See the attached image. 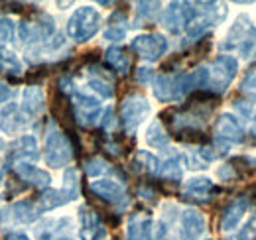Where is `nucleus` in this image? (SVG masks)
Masks as SVG:
<instances>
[{
    "mask_svg": "<svg viewBox=\"0 0 256 240\" xmlns=\"http://www.w3.org/2000/svg\"><path fill=\"white\" fill-rule=\"evenodd\" d=\"M207 222L203 212L193 207H188L180 212V238L182 240H201L205 234Z\"/></svg>",
    "mask_w": 256,
    "mask_h": 240,
    "instance_id": "nucleus-15",
    "label": "nucleus"
},
{
    "mask_svg": "<svg viewBox=\"0 0 256 240\" xmlns=\"http://www.w3.org/2000/svg\"><path fill=\"white\" fill-rule=\"evenodd\" d=\"M24 189H26V183L20 180V178H18V180L8 178V180H6V199H12V197L24 193Z\"/></svg>",
    "mask_w": 256,
    "mask_h": 240,
    "instance_id": "nucleus-42",
    "label": "nucleus"
},
{
    "mask_svg": "<svg viewBox=\"0 0 256 240\" xmlns=\"http://www.w3.org/2000/svg\"><path fill=\"white\" fill-rule=\"evenodd\" d=\"M215 185L209 178H192L184 187V199L186 201H197V203H209L211 195L215 193Z\"/></svg>",
    "mask_w": 256,
    "mask_h": 240,
    "instance_id": "nucleus-22",
    "label": "nucleus"
},
{
    "mask_svg": "<svg viewBox=\"0 0 256 240\" xmlns=\"http://www.w3.org/2000/svg\"><path fill=\"white\" fill-rule=\"evenodd\" d=\"M217 178H219L221 181H230L236 178V174H234V170H232L230 164H224V166H219V170H217Z\"/></svg>",
    "mask_w": 256,
    "mask_h": 240,
    "instance_id": "nucleus-46",
    "label": "nucleus"
},
{
    "mask_svg": "<svg viewBox=\"0 0 256 240\" xmlns=\"http://www.w3.org/2000/svg\"><path fill=\"white\" fill-rule=\"evenodd\" d=\"M250 134H252V136H256V114H254V118H252V126H250Z\"/></svg>",
    "mask_w": 256,
    "mask_h": 240,
    "instance_id": "nucleus-51",
    "label": "nucleus"
},
{
    "mask_svg": "<svg viewBox=\"0 0 256 240\" xmlns=\"http://www.w3.org/2000/svg\"><path fill=\"white\" fill-rule=\"evenodd\" d=\"M52 112H54V116H56V122L62 124L65 128V132L75 130V116H73L71 100H69V96H67L65 92H62L58 87L52 92Z\"/></svg>",
    "mask_w": 256,
    "mask_h": 240,
    "instance_id": "nucleus-19",
    "label": "nucleus"
},
{
    "mask_svg": "<svg viewBox=\"0 0 256 240\" xmlns=\"http://www.w3.org/2000/svg\"><path fill=\"white\" fill-rule=\"evenodd\" d=\"M40 158V148L32 134H24L8 144L6 148V168L14 162H36Z\"/></svg>",
    "mask_w": 256,
    "mask_h": 240,
    "instance_id": "nucleus-14",
    "label": "nucleus"
},
{
    "mask_svg": "<svg viewBox=\"0 0 256 240\" xmlns=\"http://www.w3.org/2000/svg\"><path fill=\"white\" fill-rule=\"evenodd\" d=\"M89 189H91V193L96 195L98 199H102V201H106V203H112V205H116V207H120V209L128 207V203H130L124 185L114 180L91 181Z\"/></svg>",
    "mask_w": 256,
    "mask_h": 240,
    "instance_id": "nucleus-12",
    "label": "nucleus"
},
{
    "mask_svg": "<svg viewBox=\"0 0 256 240\" xmlns=\"http://www.w3.org/2000/svg\"><path fill=\"white\" fill-rule=\"evenodd\" d=\"M79 220H81V240H104L106 238V226L100 220L98 212L87 205L79 207Z\"/></svg>",
    "mask_w": 256,
    "mask_h": 240,
    "instance_id": "nucleus-16",
    "label": "nucleus"
},
{
    "mask_svg": "<svg viewBox=\"0 0 256 240\" xmlns=\"http://www.w3.org/2000/svg\"><path fill=\"white\" fill-rule=\"evenodd\" d=\"M10 96H12V89H10V85L0 83V104H2V102H6Z\"/></svg>",
    "mask_w": 256,
    "mask_h": 240,
    "instance_id": "nucleus-49",
    "label": "nucleus"
},
{
    "mask_svg": "<svg viewBox=\"0 0 256 240\" xmlns=\"http://www.w3.org/2000/svg\"><path fill=\"white\" fill-rule=\"evenodd\" d=\"M195 14L193 2H170L162 16V26L172 34H180L192 24Z\"/></svg>",
    "mask_w": 256,
    "mask_h": 240,
    "instance_id": "nucleus-9",
    "label": "nucleus"
},
{
    "mask_svg": "<svg viewBox=\"0 0 256 240\" xmlns=\"http://www.w3.org/2000/svg\"><path fill=\"white\" fill-rule=\"evenodd\" d=\"M248 207H250L248 199H242V197L240 199H234L232 203H228L224 207L223 214H221V230H224V232L234 230L238 226V222L242 220V216L246 214Z\"/></svg>",
    "mask_w": 256,
    "mask_h": 240,
    "instance_id": "nucleus-25",
    "label": "nucleus"
},
{
    "mask_svg": "<svg viewBox=\"0 0 256 240\" xmlns=\"http://www.w3.org/2000/svg\"><path fill=\"white\" fill-rule=\"evenodd\" d=\"M138 197L142 199V201H146V203H150V205H154V203H158V193H156V189L148 183V185H140L138 187Z\"/></svg>",
    "mask_w": 256,
    "mask_h": 240,
    "instance_id": "nucleus-43",
    "label": "nucleus"
},
{
    "mask_svg": "<svg viewBox=\"0 0 256 240\" xmlns=\"http://www.w3.org/2000/svg\"><path fill=\"white\" fill-rule=\"evenodd\" d=\"M152 106L142 92H130L120 104V122L126 132H134L150 114Z\"/></svg>",
    "mask_w": 256,
    "mask_h": 240,
    "instance_id": "nucleus-6",
    "label": "nucleus"
},
{
    "mask_svg": "<svg viewBox=\"0 0 256 240\" xmlns=\"http://www.w3.org/2000/svg\"><path fill=\"white\" fill-rule=\"evenodd\" d=\"M152 216L148 212H134L128 218L126 224V240H152Z\"/></svg>",
    "mask_w": 256,
    "mask_h": 240,
    "instance_id": "nucleus-23",
    "label": "nucleus"
},
{
    "mask_svg": "<svg viewBox=\"0 0 256 240\" xmlns=\"http://www.w3.org/2000/svg\"><path fill=\"white\" fill-rule=\"evenodd\" d=\"M174 136L184 142V144H209V136L205 134V130H180V132H174Z\"/></svg>",
    "mask_w": 256,
    "mask_h": 240,
    "instance_id": "nucleus-33",
    "label": "nucleus"
},
{
    "mask_svg": "<svg viewBox=\"0 0 256 240\" xmlns=\"http://www.w3.org/2000/svg\"><path fill=\"white\" fill-rule=\"evenodd\" d=\"M146 142L150 148H156V150H166L170 146V134L160 120L150 122V126L146 128Z\"/></svg>",
    "mask_w": 256,
    "mask_h": 240,
    "instance_id": "nucleus-28",
    "label": "nucleus"
},
{
    "mask_svg": "<svg viewBox=\"0 0 256 240\" xmlns=\"http://www.w3.org/2000/svg\"><path fill=\"white\" fill-rule=\"evenodd\" d=\"M160 12V2H136V14L142 20H152Z\"/></svg>",
    "mask_w": 256,
    "mask_h": 240,
    "instance_id": "nucleus-37",
    "label": "nucleus"
},
{
    "mask_svg": "<svg viewBox=\"0 0 256 240\" xmlns=\"http://www.w3.org/2000/svg\"><path fill=\"white\" fill-rule=\"evenodd\" d=\"M71 106H73V116L75 122L81 126H95L96 122L100 120L102 114V106L98 102V98L87 94V92H79V90H71L69 94Z\"/></svg>",
    "mask_w": 256,
    "mask_h": 240,
    "instance_id": "nucleus-7",
    "label": "nucleus"
},
{
    "mask_svg": "<svg viewBox=\"0 0 256 240\" xmlns=\"http://www.w3.org/2000/svg\"><path fill=\"white\" fill-rule=\"evenodd\" d=\"M132 52L146 61H158L168 52V40L162 34H140L130 44Z\"/></svg>",
    "mask_w": 256,
    "mask_h": 240,
    "instance_id": "nucleus-10",
    "label": "nucleus"
},
{
    "mask_svg": "<svg viewBox=\"0 0 256 240\" xmlns=\"http://www.w3.org/2000/svg\"><path fill=\"white\" fill-rule=\"evenodd\" d=\"M98 28H100V14L93 6L77 8L67 20V36L77 44L89 42L98 32Z\"/></svg>",
    "mask_w": 256,
    "mask_h": 240,
    "instance_id": "nucleus-4",
    "label": "nucleus"
},
{
    "mask_svg": "<svg viewBox=\"0 0 256 240\" xmlns=\"http://www.w3.org/2000/svg\"><path fill=\"white\" fill-rule=\"evenodd\" d=\"M209 69V85L207 90H211L213 94H223L228 89V85L232 83V79L238 73V61L232 56H219L215 58L213 63L207 67Z\"/></svg>",
    "mask_w": 256,
    "mask_h": 240,
    "instance_id": "nucleus-5",
    "label": "nucleus"
},
{
    "mask_svg": "<svg viewBox=\"0 0 256 240\" xmlns=\"http://www.w3.org/2000/svg\"><path fill=\"white\" fill-rule=\"evenodd\" d=\"M242 140H244V130L240 122L228 112L221 114L215 124V144L228 148L230 144H240Z\"/></svg>",
    "mask_w": 256,
    "mask_h": 240,
    "instance_id": "nucleus-13",
    "label": "nucleus"
},
{
    "mask_svg": "<svg viewBox=\"0 0 256 240\" xmlns=\"http://www.w3.org/2000/svg\"><path fill=\"white\" fill-rule=\"evenodd\" d=\"M91 77L87 79L89 89L95 90L98 96L102 98H112L114 96V85H112V77L110 73H106V69H100L98 65H91L89 67Z\"/></svg>",
    "mask_w": 256,
    "mask_h": 240,
    "instance_id": "nucleus-24",
    "label": "nucleus"
},
{
    "mask_svg": "<svg viewBox=\"0 0 256 240\" xmlns=\"http://www.w3.org/2000/svg\"><path fill=\"white\" fill-rule=\"evenodd\" d=\"M62 193L65 195L67 201H75L79 197V176L75 168H67L64 174V187Z\"/></svg>",
    "mask_w": 256,
    "mask_h": 240,
    "instance_id": "nucleus-32",
    "label": "nucleus"
},
{
    "mask_svg": "<svg viewBox=\"0 0 256 240\" xmlns=\"http://www.w3.org/2000/svg\"><path fill=\"white\" fill-rule=\"evenodd\" d=\"M10 168L16 172V176H18L22 181H28L30 185L38 187V189H44V191L50 189L52 176H50L46 170L36 168L32 162H14Z\"/></svg>",
    "mask_w": 256,
    "mask_h": 240,
    "instance_id": "nucleus-20",
    "label": "nucleus"
},
{
    "mask_svg": "<svg viewBox=\"0 0 256 240\" xmlns=\"http://www.w3.org/2000/svg\"><path fill=\"white\" fill-rule=\"evenodd\" d=\"M104 40H108V42H120V40H124V36H126V26L124 24H108V28L104 30Z\"/></svg>",
    "mask_w": 256,
    "mask_h": 240,
    "instance_id": "nucleus-41",
    "label": "nucleus"
},
{
    "mask_svg": "<svg viewBox=\"0 0 256 240\" xmlns=\"http://www.w3.org/2000/svg\"><path fill=\"white\" fill-rule=\"evenodd\" d=\"M0 71H4L8 75H20L22 63L14 54H0Z\"/></svg>",
    "mask_w": 256,
    "mask_h": 240,
    "instance_id": "nucleus-35",
    "label": "nucleus"
},
{
    "mask_svg": "<svg viewBox=\"0 0 256 240\" xmlns=\"http://www.w3.org/2000/svg\"><path fill=\"white\" fill-rule=\"evenodd\" d=\"M211 48H213V40H211V38H201V40H197V44L193 46L192 56L195 60H201V58L209 56Z\"/></svg>",
    "mask_w": 256,
    "mask_h": 240,
    "instance_id": "nucleus-40",
    "label": "nucleus"
},
{
    "mask_svg": "<svg viewBox=\"0 0 256 240\" xmlns=\"http://www.w3.org/2000/svg\"><path fill=\"white\" fill-rule=\"evenodd\" d=\"M132 172H146V174H152V176H158V170H160V160L150 154V152H138L136 158L132 160L130 164Z\"/></svg>",
    "mask_w": 256,
    "mask_h": 240,
    "instance_id": "nucleus-29",
    "label": "nucleus"
},
{
    "mask_svg": "<svg viewBox=\"0 0 256 240\" xmlns=\"http://www.w3.org/2000/svg\"><path fill=\"white\" fill-rule=\"evenodd\" d=\"M75 158L71 140L67 138L64 130H60L54 122H50L48 130H46V152H44V160L50 168L58 170L65 168L71 160Z\"/></svg>",
    "mask_w": 256,
    "mask_h": 240,
    "instance_id": "nucleus-2",
    "label": "nucleus"
},
{
    "mask_svg": "<svg viewBox=\"0 0 256 240\" xmlns=\"http://www.w3.org/2000/svg\"><path fill=\"white\" fill-rule=\"evenodd\" d=\"M14 34H16L14 22L10 18H0V48L8 46L14 40Z\"/></svg>",
    "mask_w": 256,
    "mask_h": 240,
    "instance_id": "nucleus-38",
    "label": "nucleus"
},
{
    "mask_svg": "<svg viewBox=\"0 0 256 240\" xmlns=\"http://www.w3.org/2000/svg\"><path fill=\"white\" fill-rule=\"evenodd\" d=\"M20 108L28 114V118L34 120L46 110V92L40 85H28L22 90V102Z\"/></svg>",
    "mask_w": 256,
    "mask_h": 240,
    "instance_id": "nucleus-21",
    "label": "nucleus"
},
{
    "mask_svg": "<svg viewBox=\"0 0 256 240\" xmlns=\"http://www.w3.org/2000/svg\"><path fill=\"white\" fill-rule=\"evenodd\" d=\"M104 60H106V63H108L114 71H118V73H122V75H126L128 69H130V58H128L126 52L120 50V48H108V50L104 52Z\"/></svg>",
    "mask_w": 256,
    "mask_h": 240,
    "instance_id": "nucleus-31",
    "label": "nucleus"
},
{
    "mask_svg": "<svg viewBox=\"0 0 256 240\" xmlns=\"http://www.w3.org/2000/svg\"><path fill=\"white\" fill-rule=\"evenodd\" d=\"M232 106L238 108L242 116H246V118L250 116V102L248 100H232Z\"/></svg>",
    "mask_w": 256,
    "mask_h": 240,
    "instance_id": "nucleus-48",
    "label": "nucleus"
},
{
    "mask_svg": "<svg viewBox=\"0 0 256 240\" xmlns=\"http://www.w3.org/2000/svg\"><path fill=\"white\" fill-rule=\"evenodd\" d=\"M240 90L246 92V94L256 96V63L252 65V67H248L244 79L240 81Z\"/></svg>",
    "mask_w": 256,
    "mask_h": 240,
    "instance_id": "nucleus-39",
    "label": "nucleus"
},
{
    "mask_svg": "<svg viewBox=\"0 0 256 240\" xmlns=\"http://www.w3.org/2000/svg\"><path fill=\"white\" fill-rule=\"evenodd\" d=\"M152 90H154V96L162 102L180 100L186 94L193 92L192 77H190V73H178L174 77L160 73L152 79Z\"/></svg>",
    "mask_w": 256,
    "mask_h": 240,
    "instance_id": "nucleus-3",
    "label": "nucleus"
},
{
    "mask_svg": "<svg viewBox=\"0 0 256 240\" xmlns=\"http://www.w3.org/2000/svg\"><path fill=\"white\" fill-rule=\"evenodd\" d=\"M4 240H30V236L26 232H20V230H14V232H8Z\"/></svg>",
    "mask_w": 256,
    "mask_h": 240,
    "instance_id": "nucleus-50",
    "label": "nucleus"
},
{
    "mask_svg": "<svg viewBox=\"0 0 256 240\" xmlns=\"http://www.w3.org/2000/svg\"><path fill=\"white\" fill-rule=\"evenodd\" d=\"M134 79H136V83H140V85H148V83L154 79V71H152L150 67H138Z\"/></svg>",
    "mask_w": 256,
    "mask_h": 240,
    "instance_id": "nucleus-45",
    "label": "nucleus"
},
{
    "mask_svg": "<svg viewBox=\"0 0 256 240\" xmlns=\"http://www.w3.org/2000/svg\"><path fill=\"white\" fill-rule=\"evenodd\" d=\"M230 240H256V209L250 212V218L246 220V224Z\"/></svg>",
    "mask_w": 256,
    "mask_h": 240,
    "instance_id": "nucleus-36",
    "label": "nucleus"
},
{
    "mask_svg": "<svg viewBox=\"0 0 256 240\" xmlns=\"http://www.w3.org/2000/svg\"><path fill=\"white\" fill-rule=\"evenodd\" d=\"M223 50L236 52L242 60L256 58V26L246 14H238L234 24L228 28L224 42L221 44Z\"/></svg>",
    "mask_w": 256,
    "mask_h": 240,
    "instance_id": "nucleus-1",
    "label": "nucleus"
},
{
    "mask_svg": "<svg viewBox=\"0 0 256 240\" xmlns=\"http://www.w3.org/2000/svg\"><path fill=\"white\" fill-rule=\"evenodd\" d=\"M184 160H186V164H188V168H190V170H205V168H207V164L199 158V154H197V152H190V154H186V156H184Z\"/></svg>",
    "mask_w": 256,
    "mask_h": 240,
    "instance_id": "nucleus-44",
    "label": "nucleus"
},
{
    "mask_svg": "<svg viewBox=\"0 0 256 240\" xmlns=\"http://www.w3.org/2000/svg\"><path fill=\"white\" fill-rule=\"evenodd\" d=\"M0 154H2V142H0Z\"/></svg>",
    "mask_w": 256,
    "mask_h": 240,
    "instance_id": "nucleus-52",
    "label": "nucleus"
},
{
    "mask_svg": "<svg viewBox=\"0 0 256 240\" xmlns=\"http://www.w3.org/2000/svg\"><path fill=\"white\" fill-rule=\"evenodd\" d=\"M32 120L20 108L18 102H8L0 112V128L4 134H18L30 126Z\"/></svg>",
    "mask_w": 256,
    "mask_h": 240,
    "instance_id": "nucleus-18",
    "label": "nucleus"
},
{
    "mask_svg": "<svg viewBox=\"0 0 256 240\" xmlns=\"http://www.w3.org/2000/svg\"><path fill=\"white\" fill-rule=\"evenodd\" d=\"M112 124H114V110L108 106V108L100 114V126H102V130H110Z\"/></svg>",
    "mask_w": 256,
    "mask_h": 240,
    "instance_id": "nucleus-47",
    "label": "nucleus"
},
{
    "mask_svg": "<svg viewBox=\"0 0 256 240\" xmlns=\"http://www.w3.org/2000/svg\"><path fill=\"white\" fill-rule=\"evenodd\" d=\"M56 36V22L46 12H36L34 22H20V40L24 44H38V48Z\"/></svg>",
    "mask_w": 256,
    "mask_h": 240,
    "instance_id": "nucleus-8",
    "label": "nucleus"
},
{
    "mask_svg": "<svg viewBox=\"0 0 256 240\" xmlns=\"http://www.w3.org/2000/svg\"><path fill=\"white\" fill-rule=\"evenodd\" d=\"M73 220L69 216L42 218L36 224V240H73Z\"/></svg>",
    "mask_w": 256,
    "mask_h": 240,
    "instance_id": "nucleus-11",
    "label": "nucleus"
},
{
    "mask_svg": "<svg viewBox=\"0 0 256 240\" xmlns=\"http://www.w3.org/2000/svg\"><path fill=\"white\" fill-rule=\"evenodd\" d=\"M158 176H160V178H164L166 181H176V183H180L182 176H184V168H182V156L172 154L170 158L160 160V170H158Z\"/></svg>",
    "mask_w": 256,
    "mask_h": 240,
    "instance_id": "nucleus-27",
    "label": "nucleus"
},
{
    "mask_svg": "<svg viewBox=\"0 0 256 240\" xmlns=\"http://www.w3.org/2000/svg\"><path fill=\"white\" fill-rule=\"evenodd\" d=\"M180 212L176 203H166L164 205V214H162L160 222L156 226V240H178L172 234V224L180 218Z\"/></svg>",
    "mask_w": 256,
    "mask_h": 240,
    "instance_id": "nucleus-26",
    "label": "nucleus"
},
{
    "mask_svg": "<svg viewBox=\"0 0 256 240\" xmlns=\"http://www.w3.org/2000/svg\"><path fill=\"white\" fill-rule=\"evenodd\" d=\"M106 172H114V168H110V164L102 158H91V160L85 162V174L89 178H98Z\"/></svg>",
    "mask_w": 256,
    "mask_h": 240,
    "instance_id": "nucleus-34",
    "label": "nucleus"
},
{
    "mask_svg": "<svg viewBox=\"0 0 256 240\" xmlns=\"http://www.w3.org/2000/svg\"><path fill=\"white\" fill-rule=\"evenodd\" d=\"M38 207L32 199H22L12 203L8 209L0 210V222L6 224L8 220L16 222V224H30L38 218Z\"/></svg>",
    "mask_w": 256,
    "mask_h": 240,
    "instance_id": "nucleus-17",
    "label": "nucleus"
},
{
    "mask_svg": "<svg viewBox=\"0 0 256 240\" xmlns=\"http://www.w3.org/2000/svg\"><path fill=\"white\" fill-rule=\"evenodd\" d=\"M65 203H69L65 199V195L62 193V189H46L42 195H40V201H38V212H48V210H54L58 207H62Z\"/></svg>",
    "mask_w": 256,
    "mask_h": 240,
    "instance_id": "nucleus-30",
    "label": "nucleus"
}]
</instances>
